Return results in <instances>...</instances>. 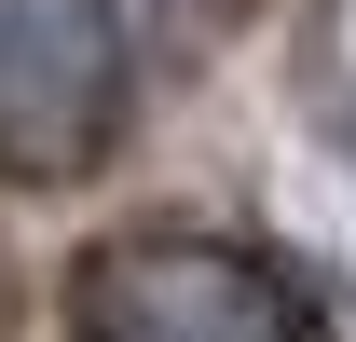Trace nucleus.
<instances>
[{
    "label": "nucleus",
    "instance_id": "1",
    "mask_svg": "<svg viewBox=\"0 0 356 342\" xmlns=\"http://www.w3.org/2000/svg\"><path fill=\"white\" fill-rule=\"evenodd\" d=\"M69 342H315L288 274L220 233H110V247L69 260Z\"/></svg>",
    "mask_w": 356,
    "mask_h": 342
},
{
    "label": "nucleus",
    "instance_id": "2",
    "mask_svg": "<svg viewBox=\"0 0 356 342\" xmlns=\"http://www.w3.org/2000/svg\"><path fill=\"white\" fill-rule=\"evenodd\" d=\"M137 110V55L110 0H0V178H96Z\"/></svg>",
    "mask_w": 356,
    "mask_h": 342
}]
</instances>
